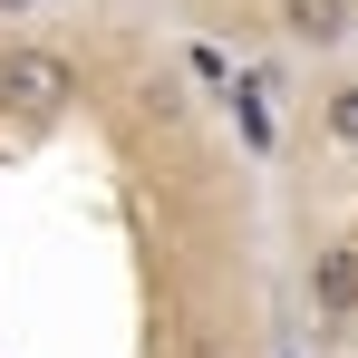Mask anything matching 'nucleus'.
<instances>
[{"label":"nucleus","mask_w":358,"mask_h":358,"mask_svg":"<svg viewBox=\"0 0 358 358\" xmlns=\"http://www.w3.org/2000/svg\"><path fill=\"white\" fill-rule=\"evenodd\" d=\"M0 107L29 117V126L68 117V107H78V59L49 49V39H10V49H0Z\"/></svg>","instance_id":"obj_1"},{"label":"nucleus","mask_w":358,"mask_h":358,"mask_svg":"<svg viewBox=\"0 0 358 358\" xmlns=\"http://www.w3.org/2000/svg\"><path fill=\"white\" fill-rule=\"evenodd\" d=\"M310 320H358V242H329L320 262H310Z\"/></svg>","instance_id":"obj_2"},{"label":"nucleus","mask_w":358,"mask_h":358,"mask_svg":"<svg viewBox=\"0 0 358 358\" xmlns=\"http://www.w3.org/2000/svg\"><path fill=\"white\" fill-rule=\"evenodd\" d=\"M358 29L349 0H281V39H300V49H339Z\"/></svg>","instance_id":"obj_3"},{"label":"nucleus","mask_w":358,"mask_h":358,"mask_svg":"<svg viewBox=\"0 0 358 358\" xmlns=\"http://www.w3.org/2000/svg\"><path fill=\"white\" fill-rule=\"evenodd\" d=\"M320 136H329V145H349V155H358V78H339V87L320 97Z\"/></svg>","instance_id":"obj_4"},{"label":"nucleus","mask_w":358,"mask_h":358,"mask_svg":"<svg viewBox=\"0 0 358 358\" xmlns=\"http://www.w3.org/2000/svg\"><path fill=\"white\" fill-rule=\"evenodd\" d=\"M20 10H39V0H0V20H20Z\"/></svg>","instance_id":"obj_5"},{"label":"nucleus","mask_w":358,"mask_h":358,"mask_svg":"<svg viewBox=\"0 0 358 358\" xmlns=\"http://www.w3.org/2000/svg\"><path fill=\"white\" fill-rule=\"evenodd\" d=\"M349 49H358V29H349Z\"/></svg>","instance_id":"obj_6"}]
</instances>
